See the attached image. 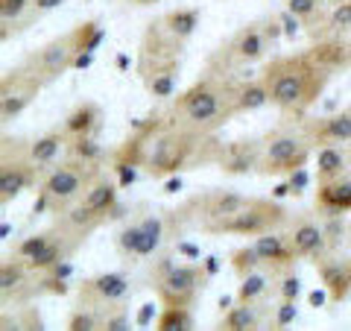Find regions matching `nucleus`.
I'll return each mask as SVG.
<instances>
[{"label":"nucleus","instance_id":"f257e3e1","mask_svg":"<svg viewBox=\"0 0 351 331\" xmlns=\"http://www.w3.org/2000/svg\"><path fill=\"white\" fill-rule=\"evenodd\" d=\"M217 152L219 141L214 135H202V132L176 124L167 109H161L144 120H132V132L112 152V159L138 164L152 179H170L182 170L217 161Z\"/></svg>","mask_w":351,"mask_h":331},{"label":"nucleus","instance_id":"f03ea898","mask_svg":"<svg viewBox=\"0 0 351 331\" xmlns=\"http://www.w3.org/2000/svg\"><path fill=\"white\" fill-rule=\"evenodd\" d=\"M337 68H348V47L337 44V38H319L304 53L272 59L263 68L261 80L267 85L272 106L302 120L307 109L322 97Z\"/></svg>","mask_w":351,"mask_h":331},{"label":"nucleus","instance_id":"7ed1b4c3","mask_svg":"<svg viewBox=\"0 0 351 331\" xmlns=\"http://www.w3.org/2000/svg\"><path fill=\"white\" fill-rule=\"evenodd\" d=\"M237 85L240 82L232 80V73L208 68L199 80L191 88H184L167 106V115L176 124L188 126L193 132L214 135V132L223 129L234 115H240L237 112Z\"/></svg>","mask_w":351,"mask_h":331},{"label":"nucleus","instance_id":"20e7f679","mask_svg":"<svg viewBox=\"0 0 351 331\" xmlns=\"http://www.w3.org/2000/svg\"><path fill=\"white\" fill-rule=\"evenodd\" d=\"M100 173H103V161H88V159L68 156L53 170L44 173L38 191L47 196L50 212L62 214L64 208H71L76 200H80V196L88 191V185H91Z\"/></svg>","mask_w":351,"mask_h":331},{"label":"nucleus","instance_id":"39448f33","mask_svg":"<svg viewBox=\"0 0 351 331\" xmlns=\"http://www.w3.org/2000/svg\"><path fill=\"white\" fill-rule=\"evenodd\" d=\"M208 282H211V275L205 273L202 261L176 264L170 255H158L149 273L152 290H156V296L164 305H193Z\"/></svg>","mask_w":351,"mask_h":331},{"label":"nucleus","instance_id":"423d86ee","mask_svg":"<svg viewBox=\"0 0 351 331\" xmlns=\"http://www.w3.org/2000/svg\"><path fill=\"white\" fill-rule=\"evenodd\" d=\"M302 120L295 129L278 126L263 138V152L258 161L261 176H290L293 170H299L307 164V159H311V152H313V141L307 138Z\"/></svg>","mask_w":351,"mask_h":331},{"label":"nucleus","instance_id":"0eeeda50","mask_svg":"<svg viewBox=\"0 0 351 331\" xmlns=\"http://www.w3.org/2000/svg\"><path fill=\"white\" fill-rule=\"evenodd\" d=\"M287 223V208L276 196H246L243 205L226 220H219L208 229V235H240V238H258L263 231H276Z\"/></svg>","mask_w":351,"mask_h":331},{"label":"nucleus","instance_id":"6e6552de","mask_svg":"<svg viewBox=\"0 0 351 331\" xmlns=\"http://www.w3.org/2000/svg\"><path fill=\"white\" fill-rule=\"evenodd\" d=\"M44 173L29 156V144L18 135H3L0 144V203L9 205L29 187L41 185Z\"/></svg>","mask_w":351,"mask_h":331},{"label":"nucleus","instance_id":"1a4fd4ad","mask_svg":"<svg viewBox=\"0 0 351 331\" xmlns=\"http://www.w3.org/2000/svg\"><path fill=\"white\" fill-rule=\"evenodd\" d=\"M80 53H82V32H80V24H76L73 30L50 38L41 50L29 53V56L21 62V68H24L29 76H36L41 85H50L73 68V62Z\"/></svg>","mask_w":351,"mask_h":331},{"label":"nucleus","instance_id":"9d476101","mask_svg":"<svg viewBox=\"0 0 351 331\" xmlns=\"http://www.w3.org/2000/svg\"><path fill=\"white\" fill-rule=\"evenodd\" d=\"M41 88L44 85L36 80V76H29L21 65L12 71H6L3 80H0V124L6 126V124H12V120H18L32 103H36Z\"/></svg>","mask_w":351,"mask_h":331},{"label":"nucleus","instance_id":"9b49d317","mask_svg":"<svg viewBox=\"0 0 351 331\" xmlns=\"http://www.w3.org/2000/svg\"><path fill=\"white\" fill-rule=\"evenodd\" d=\"M272 47L267 32H263V24L255 21V24L240 27L232 38H228L226 47L217 50V56L228 65V71H234L237 65H255L267 56V50Z\"/></svg>","mask_w":351,"mask_h":331},{"label":"nucleus","instance_id":"f8f14e48","mask_svg":"<svg viewBox=\"0 0 351 331\" xmlns=\"http://www.w3.org/2000/svg\"><path fill=\"white\" fill-rule=\"evenodd\" d=\"M132 293L129 275L126 273H97L91 279L80 284V305L97 308V311H108L112 305H123Z\"/></svg>","mask_w":351,"mask_h":331},{"label":"nucleus","instance_id":"ddd939ff","mask_svg":"<svg viewBox=\"0 0 351 331\" xmlns=\"http://www.w3.org/2000/svg\"><path fill=\"white\" fill-rule=\"evenodd\" d=\"M263 152V138H237L228 144H219L217 168L228 176H246L258 173V161Z\"/></svg>","mask_w":351,"mask_h":331},{"label":"nucleus","instance_id":"4468645a","mask_svg":"<svg viewBox=\"0 0 351 331\" xmlns=\"http://www.w3.org/2000/svg\"><path fill=\"white\" fill-rule=\"evenodd\" d=\"M32 273L24 261L18 255L6 258L0 264V296H3V302H29V296L38 293V279L32 282Z\"/></svg>","mask_w":351,"mask_h":331},{"label":"nucleus","instance_id":"2eb2a0df","mask_svg":"<svg viewBox=\"0 0 351 331\" xmlns=\"http://www.w3.org/2000/svg\"><path fill=\"white\" fill-rule=\"evenodd\" d=\"M302 126L307 132V138L313 141V147L351 144V109H343V112L328 115V117H304Z\"/></svg>","mask_w":351,"mask_h":331},{"label":"nucleus","instance_id":"dca6fc26","mask_svg":"<svg viewBox=\"0 0 351 331\" xmlns=\"http://www.w3.org/2000/svg\"><path fill=\"white\" fill-rule=\"evenodd\" d=\"M287 235H290V247L295 252V258H311L316 264L319 258L331 255L325 240V229L316 220H295Z\"/></svg>","mask_w":351,"mask_h":331},{"label":"nucleus","instance_id":"f3484780","mask_svg":"<svg viewBox=\"0 0 351 331\" xmlns=\"http://www.w3.org/2000/svg\"><path fill=\"white\" fill-rule=\"evenodd\" d=\"M316 212L325 217H343L351 212V173L319 182V187H316Z\"/></svg>","mask_w":351,"mask_h":331},{"label":"nucleus","instance_id":"a211bd4d","mask_svg":"<svg viewBox=\"0 0 351 331\" xmlns=\"http://www.w3.org/2000/svg\"><path fill=\"white\" fill-rule=\"evenodd\" d=\"M316 273L331 293V302H343L351 293V258H337L331 252V255L316 261Z\"/></svg>","mask_w":351,"mask_h":331},{"label":"nucleus","instance_id":"6ab92c4d","mask_svg":"<svg viewBox=\"0 0 351 331\" xmlns=\"http://www.w3.org/2000/svg\"><path fill=\"white\" fill-rule=\"evenodd\" d=\"M258 249V255L263 258V264H267L269 270H287L293 267V261H295V252L290 247V235L287 231H263V235L255 238V244H252Z\"/></svg>","mask_w":351,"mask_h":331},{"label":"nucleus","instance_id":"aec40b11","mask_svg":"<svg viewBox=\"0 0 351 331\" xmlns=\"http://www.w3.org/2000/svg\"><path fill=\"white\" fill-rule=\"evenodd\" d=\"M64 147H68V135H64V129L59 126V129L44 132V135H38L36 141H29V156L41 173H47L59 164V152Z\"/></svg>","mask_w":351,"mask_h":331},{"label":"nucleus","instance_id":"412c9836","mask_svg":"<svg viewBox=\"0 0 351 331\" xmlns=\"http://www.w3.org/2000/svg\"><path fill=\"white\" fill-rule=\"evenodd\" d=\"M328 0H287V12H293L295 18L302 21V27L311 32L313 41H319L328 36V15L322 12V6Z\"/></svg>","mask_w":351,"mask_h":331},{"label":"nucleus","instance_id":"4be33fe9","mask_svg":"<svg viewBox=\"0 0 351 331\" xmlns=\"http://www.w3.org/2000/svg\"><path fill=\"white\" fill-rule=\"evenodd\" d=\"M100 126H103V109H100V103H94V100H82L62 124V129H64V135L68 138H73V135H97Z\"/></svg>","mask_w":351,"mask_h":331},{"label":"nucleus","instance_id":"5701e85b","mask_svg":"<svg viewBox=\"0 0 351 331\" xmlns=\"http://www.w3.org/2000/svg\"><path fill=\"white\" fill-rule=\"evenodd\" d=\"M117 179H112V176H106L100 173L97 179L88 185V191L82 194V203L88 208H94V212H100L106 220L112 217V212L117 208Z\"/></svg>","mask_w":351,"mask_h":331},{"label":"nucleus","instance_id":"b1692460","mask_svg":"<svg viewBox=\"0 0 351 331\" xmlns=\"http://www.w3.org/2000/svg\"><path fill=\"white\" fill-rule=\"evenodd\" d=\"M141 223V238H138V261L141 258H156V252L164 244V235H167V223H164L161 214H144L138 220Z\"/></svg>","mask_w":351,"mask_h":331},{"label":"nucleus","instance_id":"393cba45","mask_svg":"<svg viewBox=\"0 0 351 331\" xmlns=\"http://www.w3.org/2000/svg\"><path fill=\"white\" fill-rule=\"evenodd\" d=\"M348 170V156L343 144H325L316 150V182H328L337 179Z\"/></svg>","mask_w":351,"mask_h":331},{"label":"nucleus","instance_id":"a878e982","mask_svg":"<svg viewBox=\"0 0 351 331\" xmlns=\"http://www.w3.org/2000/svg\"><path fill=\"white\" fill-rule=\"evenodd\" d=\"M32 0H0V36L3 41L9 32L18 36L21 30H27V15H29Z\"/></svg>","mask_w":351,"mask_h":331},{"label":"nucleus","instance_id":"bb28decb","mask_svg":"<svg viewBox=\"0 0 351 331\" xmlns=\"http://www.w3.org/2000/svg\"><path fill=\"white\" fill-rule=\"evenodd\" d=\"M161 21L167 24V30L173 32L176 38L182 41H191L193 32L199 30V21H202V12L193 6H184V9H173V12H164Z\"/></svg>","mask_w":351,"mask_h":331},{"label":"nucleus","instance_id":"cd10ccee","mask_svg":"<svg viewBox=\"0 0 351 331\" xmlns=\"http://www.w3.org/2000/svg\"><path fill=\"white\" fill-rule=\"evenodd\" d=\"M258 326H261V317L255 311V305H243V302L223 311V323H219V328H226V331H252Z\"/></svg>","mask_w":351,"mask_h":331},{"label":"nucleus","instance_id":"c85d7f7f","mask_svg":"<svg viewBox=\"0 0 351 331\" xmlns=\"http://www.w3.org/2000/svg\"><path fill=\"white\" fill-rule=\"evenodd\" d=\"M179 73H182V68H167V71L149 73L147 80H141V82H144L152 100H170L176 94V85H179Z\"/></svg>","mask_w":351,"mask_h":331},{"label":"nucleus","instance_id":"c756f323","mask_svg":"<svg viewBox=\"0 0 351 331\" xmlns=\"http://www.w3.org/2000/svg\"><path fill=\"white\" fill-rule=\"evenodd\" d=\"M269 103V91L263 80H252V82H240L237 85V112H258Z\"/></svg>","mask_w":351,"mask_h":331},{"label":"nucleus","instance_id":"7c9ffc66","mask_svg":"<svg viewBox=\"0 0 351 331\" xmlns=\"http://www.w3.org/2000/svg\"><path fill=\"white\" fill-rule=\"evenodd\" d=\"M269 275L267 273H261V270H255V273H249V275H243L240 279V288H237V302H243V305H258L263 296L269 293Z\"/></svg>","mask_w":351,"mask_h":331},{"label":"nucleus","instance_id":"2f4dec72","mask_svg":"<svg viewBox=\"0 0 351 331\" xmlns=\"http://www.w3.org/2000/svg\"><path fill=\"white\" fill-rule=\"evenodd\" d=\"M158 331H191L193 328V314L191 305H164V311L156 317Z\"/></svg>","mask_w":351,"mask_h":331},{"label":"nucleus","instance_id":"473e14b6","mask_svg":"<svg viewBox=\"0 0 351 331\" xmlns=\"http://www.w3.org/2000/svg\"><path fill=\"white\" fill-rule=\"evenodd\" d=\"M56 235H59V229H56V226H53V229H44V231H36V235H29V238L21 240V244L15 247L12 255H18L24 264H29L32 258L41 255V252L47 249V247L53 244V240H56Z\"/></svg>","mask_w":351,"mask_h":331},{"label":"nucleus","instance_id":"72a5a7b5","mask_svg":"<svg viewBox=\"0 0 351 331\" xmlns=\"http://www.w3.org/2000/svg\"><path fill=\"white\" fill-rule=\"evenodd\" d=\"M68 156L76 159H88V161H106V150L97 141V135H73L68 138V147H64Z\"/></svg>","mask_w":351,"mask_h":331},{"label":"nucleus","instance_id":"f704fd0d","mask_svg":"<svg viewBox=\"0 0 351 331\" xmlns=\"http://www.w3.org/2000/svg\"><path fill=\"white\" fill-rule=\"evenodd\" d=\"M138 238H141V223H123L117 231V252L123 255L126 261H138Z\"/></svg>","mask_w":351,"mask_h":331},{"label":"nucleus","instance_id":"c9c22d12","mask_svg":"<svg viewBox=\"0 0 351 331\" xmlns=\"http://www.w3.org/2000/svg\"><path fill=\"white\" fill-rule=\"evenodd\" d=\"M68 328L71 331H97V328H103V311L88 308V305H80L68 317Z\"/></svg>","mask_w":351,"mask_h":331},{"label":"nucleus","instance_id":"e433bc0d","mask_svg":"<svg viewBox=\"0 0 351 331\" xmlns=\"http://www.w3.org/2000/svg\"><path fill=\"white\" fill-rule=\"evenodd\" d=\"M232 267H234V273L243 279V275H249V273H255V270H261V267H267L263 264V258L258 255V249L255 247H243V249H234L232 252Z\"/></svg>","mask_w":351,"mask_h":331},{"label":"nucleus","instance_id":"4c0bfd02","mask_svg":"<svg viewBox=\"0 0 351 331\" xmlns=\"http://www.w3.org/2000/svg\"><path fill=\"white\" fill-rule=\"evenodd\" d=\"M343 32H351V0H343V3L334 6V12L328 15V36L339 38ZM325 36V38H328Z\"/></svg>","mask_w":351,"mask_h":331},{"label":"nucleus","instance_id":"58836bf2","mask_svg":"<svg viewBox=\"0 0 351 331\" xmlns=\"http://www.w3.org/2000/svg\"><path fill=\"white\" fill-rule=\"evenodd\" d=\"M132 317L126 305H112L108 311H103V331H129Z\"/></svg>","mask_w":351,"mask_h":331},{"label":"nucleus","instance_id":"ea45409f","mask_svg":"<svg viewBox=\"0 0 351 331\" xmlns=\"http://www.w3.org/2000/svg\"><path fill=\"white\" fill-rule=\"evenodd\" d=\"M278 293H281V299H295V302H299V296H302V279L293 273V267L284 270L281 282H278Z\"/></svg>","mask_w":351,"mask_h":331},{"label":"nucleus","instance_id":"a19ab883","mask_svg":"<svg viewBox=\"0 0 351 331\" xmlns=\"http://www.w3.org/2000/svg\"><path fill=\"white\" fill-rule=\"evenodd\" d=\"M299 317V308H295V299H281L276 308V317H272V328H287L295 323Z\"/></svg>","mask_w":351,"mask_h":331},{"label":"nucleus","instance_id":"79ce46f5","mask_svg":"<svg viewBox=\"0 0 351 331\" xmlns=\"http://www.w3.org/2000/svg\"><path fill=\"white\" fill-rule=\"evenodd\" d=\"M112 170H114V176H117V185H120V187H129V185H135L141 168H138V164H132V161L114 159V161H112Z\"/></svg>","mask_w":351,"mask_h":331},{"label":"nucleus","instance_id":"37998d69","mask_svg":"<svg viewBox=\"0 0 351 331\" xmlns=\"http://www.w3.org/2000/svg\"><path fill=\"white\" fill-rule=\"evenodd\" d=\"M325 229V240H328V252H337V247L343 244V238L348 235V229L339 223V217H328V223L322 226Z\"/></svg>","mask_w":351,"mask_h":331},{"label":"nucleus","instance_id":"c03bdc74","mask_svg":"<svg viewBox=\"0 0 351 331\" xmlns=\"http://www.w3.org/2000/svg\"><path fill=\"white\" fill-rule=\"evenodd\" d=\"M62 3H64V0H32V6H29V15H27V27H32V21H38L41 15L53 12V9H59Z\"/></svg>","mask_w":351,"mask_h":331},{"label":"nucleus","instance_id":"a18cd8bd","mask_svg":"<svg viewBox=\"0 0 351 331\" xmlns=\"http://www.w3.org/2000/svg\"><path fill=\"white\" fill-rule=\"evenodd\" d=\"M307 182H311V173H307V164L299 170H293L287 176V185H290V196H302L307 191Z\"/></svg>","mask_w":351,"mask_h":331},{"label":"nucleus","instance_id":"49530a36","mask_svg":"<svg viewBox=\"0 0 351 331\" xmlns=\"http://www.w3.org/2000/svg\"><path fill=\"white\" fill-rule=\"evenodd\" d=\"M278 18H281V27H284V38H295V36H299V30H302V21L295 18L293 12H287V9H284V12H281Z\"/></svg>","mask_w":351,"mask_h":331},{"label":"nucleus","instance_id":"de8ad7c7","mask_svg":"<svg viewBox=\"0 0 351 331\" xmlns=\"http://www.w3.org/2000/svg\"><path fill=\"white\" fill-rule=\"evenodd\" d=\"M176 252H182L188 261H202V249L191 244V240H176Z\"/></svg>","mask_w":351,"mask_h":331},{"label":"nucleus","instance_id":"09e8293b","mask_svg":"<svg viewBox=\"0 0 351 331\" xmlns=\"http://www.w3.org/2000/svg\"><path fill=\"white\" fill-rule=\"evenodd\" d=\"M325 299H331V293H328L325 284H322V290H311V293H307V302H311V308H325Z\"/></svg>","mask_w":351,"mask_h":331},{"label":"nucleus","instance_id":"8fccbe9b","mask_svg":"<svg viewBox=\"0 0 351 331\" xmlns=\"http://www.w3.org/2000/svg\"><path fill=\"white\" fill-rule=\"evenodd\" d=\"M91 62H94V53L82 50L80 56H76V62H73V71H88V68H91Z\"/></svg>","mask_w":351,"mask_h":331},{"label":"nucleus","instance_id":"3c124183","mask_svg":"<svg viewBox=\"0 0 351 331\" xmlns=\"http://www.w3.org/2000/svg\"><path fill=\"white\" fill-rule=\"evenodd\" d=\"M152 317H156V308H152V305H144V308L138 311V319H135V323H138V326H147Z\"/></svg>","mask_w":351,"mask_h":331},{"label":"nucleus","instance_id":"603ef678","mask_svg":"<svg viewBox=\"0 0 351 331\" xmlns=\"http://www.w3.org/2000/svg\"><path fill=\"white\" fill-rule=\"evenodd\" d=\"M202 267H205L208 275H217V270H219V258H217V255H208V258L202 261Z\"/></svg>","mask_w":351,"mask_h":331},{"label":"nucleus","instance_id":"864d4df0","mask_svg":"<svg viewBox=\"0 0 351 331\" xmlns=\"http://www.w3.org/2000/svg\"><path fill=\"white\" fill-rule=\"evenodd\" d=\"M179 187H182V179H179V176H176V179L170 176L167 185H164V194H176V191H179Z\"/></svg>","mask_w":351,"mask_h":331},{"label":"nucleus","instance_id":"5fc2aeb1","mask_svg":"<svg viewBox=\"0 0 351 331\" xmlns=\"http://www.w3.org/2000/svg\"><path fill=\"white\" fill-rule=\"evenodd\" d=\"M117 71H129V59H126V53H117Z\"/></svg>","mask_w":351,"mask_h":331},{"label":"nucleus","instance_id":"6e6d98bb","mask_svg":"<svg viewBox=\"0 0 351 331\" xmlns=\"http://www.w3.org/2000/svg\"><path fill=\"white\" fill-rule=\"evenodd\" d=\"M232 302H237V296H234V299H232V296H223V299H219V311H228Z\"/></svg>","mask_w":351,"mask_h":331},{"label":"nucleus","instance_id":"4d7b16f0","mask_svg":"<svg viewBox=\"0 0 351 331\" xmlns=\"http://www.w3.org/2000/svg\"><path fill=\"white\" fill-rule=\"evenodd\" d=\"M9 231H12V226H9V223H6V220H3V223H0V238H3V240H6V238H9Z\"/></svg>","mask_w":351,"mask_h":331},{"label":"nucleus","instance_id":"13d9d810","mask_svg":"<svg viewBox=\"0 0 351 331\" xmlns=\"http://www.w3.org/2000/svg\"><path fill=\"white\" fill-rule=\"evenodd\" d=\"M135 6H149V3H161V0H132Z\"/></svg>","mask_w":351,"mask_h":331},{"label":"nucleus","instance_id":"bf43d9fd","mask_svg":"<svg viewBox=\"0 0 351 331\" xmlns=\"http://www.w3.org/2000/svg\"><path fill=\"white\" fill-rule=\"evenodd\" d=\"M346 47H348V68H351V38H348V44H346Z\"/></svg>","mask_w":351,"mask_h":331},{"label":"nucleus","instance_id":"052dcab7","mask_svg":"<svg viewBox=\"0 0 351 331\" xmlns=\"http://www.w3.org/2000/svg\"><path fill=\"white\" fill-rule=\"evenodd\" d=\"M348 247H351V226H348Z\"/></svg>","mask_w":351,"mask_h":331}]
</instances>
